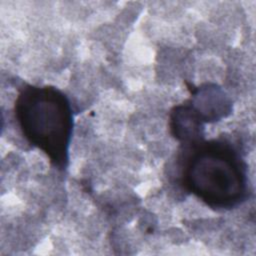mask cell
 <instances>
[{"mask_svg":"<svg viewBox=\"0 0 256 256\" xmlns=\"http://www.w3.org/2000/svg\"><path fill=\"white\" fill-rule=\"evenodd\" d=\"M14 114L27 142L41 150L56 169L66 170L73 132L72 107L66 94L51 85H25L16 96Z\"/></svg>","mask_w":256,"mask_h":256,"instance_id":"2","label":"cell"},{"mask_svg":"<svg viewBox=\"0 0 256 256\" xmlns=\"http://www.w3.org/2000/svg\"><path fill=\"white\" fill-rule=\"evenodd\" d=\"M204 122V118L192 102L177 105L170 112L171 133L184 146L203 140Z\"/></svg>","mask_w":256,"mask_h":256,"instance_id":"3","label":"cell"},{"mask_svg":"<svg viewBox=\"0 0 256 256\" xmlns=\"http://www.w3.org/2000/svg\"><path fill=\"white\" fill-rule=\"evenodd\" d=\"M180 184L214 210H230L248 198L247 165L226 139L201 140L184 146Z\"/></svg>","mask_w":256,"mask_h":256,"instance_id":"1","label":"cell"}]
</instances>
